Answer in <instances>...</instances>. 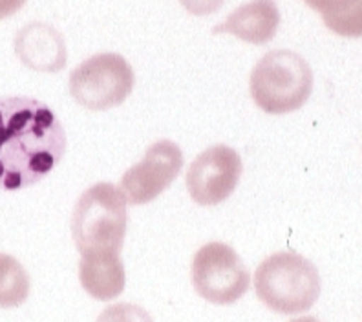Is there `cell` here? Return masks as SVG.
Listing matches in <instances>:
<instances>
[{
  "instance_id": "obj_8",
  "label": "cell",
  "mask_w": 362,
  "mask_h": 322,
  "mask_svg": "<svg viewBox=\"0 0 362 322\" xmlns=\"http://www.w3.org/2000/svg\"><path fill=\"white\" fill-rule=\"evenodd\" d=\"M183 167L181 149L170 139H161L148 146L143 161L130 167L121 178L119 192L127 203L145 205L158 198L177 178Z\"/></svg>"
},
{
  "instance_id": "obj_9",
  "label": "cell",
  "mask_w": 362,
  "mask_h": 322,
  "mask_svg": "<svg viewBox=\"0 0 362 322\" xmlns=\"http://www.w3.org/2000/svg\"><path fill=\"white\" fill-rule=\"evenodd\" d=\"M280 11L274 0H251L218 24L214 33H229L249 45H267L276 35Z\"/></svg>"
},
{
  "instance_id": "obj_17",
  "label": "cell",
  "mask_w": 362,
  "mask_h": 322,
  "mask_svg": "<svg viewBox=\"0 0 362 322\" xmlns=\"http://www.w3.org/2000/svg\"><path fill=\"white\" fill-rule=\"evenodd\" d=\"M289 322H320V321L315 317H302V318H293V321H289Z\"/></svg>"
},
{
  "instance_id": "obj_2",
  "label": "cell",
  "mask_w": 362,
  "mask_h": 322,
  "mask_svg": "<svg viewBox=\"0 0 362 322\" xmlns=\"http://www.w3.org/2000/svg\"><path fill=\"white\" fill-rule=\"evenodd\" d=\"M127 227V200L112 183H95L77 200L71 214V236L81 256L121 255Z\"/></svg>"
},
{
  "instance_id": "obj_6",
  "label": "cell",
  "mask_w": 362,
  "mask_h": 322,
  "mask_svg": "<svg viewBox=\"0 0 362 322\" xmlns=\"http://www.w3.org/2000/svg\"><path fill=\"white\" fill-rule=\"evenodd\" d=\"M249 282L247 268L227 243H205L194 255L192 284L196 293L212 304H233L245 295Z\"/></svg>"
},
{
  "instance_id": "obj_10",
  "label": "cell",
  "mask_w": 362,
  "mask_h": 322,
  "mask_svg": "<svg viewBox=\"0 0 362 322\" xmlns=\"http://www.w3.org/2000/svg\"><path fill=\"white\" fill-rule=\"evenodd\" d=\"M15 50L26 67L37 71H59L66 64L64 39L48 24H30L18 31Z\"/></svg>"
},
{
  "instance_id": "obj_1",
  "label": "cell",
  "mask_w": 362,
  "mask_h": 322,
  "mask_svg": "<svg viewBox=\"0 0 362 322\" xmlns=\"http://www.w3.org/2000/svg\"><path fill=\"white\" fill-rule=\"evenodd\" d=\"M64 150L66 132L48 105L30 98L0 99V190L45 180Z\"/></svg>"
},
{
  "instance_id": "obj_11",
  "label": "cell",
  "mask_w": 362,
  "mask_h": 322,
  "mask_svg": "<svg viewBox=\"0 0 362 322\" xmlns=\"http://www.w3.org/2000/svg\"><path fill=\"white\" fill-rule=\"evenodd\" d=\"M81 286L90 297L98 300H112L119 297L127 284L124 265L119 255L81 256Z\"/></svg>"
},
{
  "instance_id": "obj_7",
  "label": "cell",
  "mask_w": 362,
  "mask_h": 322,
  "mask_svg": "<svg viewBox=\"0 0 362 322\" xmlns=\"http://www.w3.org/2000/svg\"><path fill=\"white\" fill-rule=\"evenodd\" d=\"M242 158L227 145H214L204 150L187 171V189L198 205L212 207L226 202L242 178Z\"/></svg>"
},
{
  "instance_id": "obj_15",
  "label": "cell",
  "mask_w": 362,
  "mask_h": 322,
  "mask_svg": "<svg viewBox=\"0 0 362 322\" xmlns=\"http://www.w3.org/2000/svg\"><path fill=\"white\" fill-rule=\"evenodd\" d=\"M180 2L190 15H198V17L214 13L223 4V0H180Z\"/></svg>"
},
{
  "instance_id": "obj_16",
  "label": "cell",
  "mask_w": 362,
  "mask_h": 322,
  "mask_svg": "<svg viewBox=\"0 0 362 322\" xmlns=\"http://www.w3.org/2000/svg\"><path fill=\"white\" fill-rule=\"evenodd\" d=\"M24 4H26V0H0V21L17 13Z\"/></svg>"
},
{
  "instance_id": "obj_4",
  "label": "cell",
  "mask_w": 362,
  "mask_h": 322,
  "mask_svg": "<svg viewBox=\"0 0 362 322\" xmlns=\"http://www.w3.org/2000/svg\"><path fill=\"white\" fill-rule=\"evenodd\" d=\"M313 92V71L302 55L289 50L265 53L251 74V96L273 115L295 112Z\"/></svg>"
},
{
  "instance_id": "obj_12",
  "label": "cell",
  "mask_w": 362,
  "mask_h": 322,
  "mask_svg": "<svg viewBox=\"0 0 362 322\" xmlns=\"http://www.w3.org/2000/svg\"><path fill=\"white\" fill-rule=\"evenodd\" d=\"M322 15L327 30L342 37H362V0H304Z\"/></svg>"
},
{
  "instance_id": "obj_3",
  "label": "cell",
  "mask_w": 362,
  "mask_h": 322,
  "mask_svg": "<svg viewBox=\"0 0 362 322\" xmlns=\"http://www.w3.org/2000/svg\"><path fill=\"white\" fill-rule=\"evenodd\" d=\"M255 289L276 314H302L313 308L320 295V275L313 262L298 253H274L257 268Z\"/></svg>"
},
{
  "instance_id": "obj_5",
  "label": "cell",
  "mask_w": 362,
  "mask_h": 322,
  "mask_svg": "<svg viewBox=\"0 0 362 322\" xmlns=\"http://www.w3.org/2000/svg\"><path fill=\"white\" fill-rule=\"evenodd\" d=\"M68 88L90 110H110L132 93L134 70L119 53H99L71 71Z\"/></svg>"
},
{
  "instance_id": "obj_14",
  "label": "cell",
  "mask_w": 362,
  "mask_h": 322,
  "mask_svg": "<svg viewBox=\"0 0 362 322\" xmlns=\"http://www.w3.org/2000/svg\"><path fill=\"white\" fill-rule=\"evenodd\" d=\"M98 322H154L148 311L136 304H112L101 311Z\"/></svg>"
},
{
  "instance_id": "obj_13",
  "label": "cell",
  "mask_w": 362,
  "mask_h": 322,
  "mask_svg": "<svg viewBox=\"0 0 362 322\" xmlns=\"http://www.w3.org/2000/svg\"><path fill=\"white\" fill-rule=\"evenodd\" d=\"M30 295V277L11 255L0 253V308H18Z\"/></svg>"
}]
</instances>
